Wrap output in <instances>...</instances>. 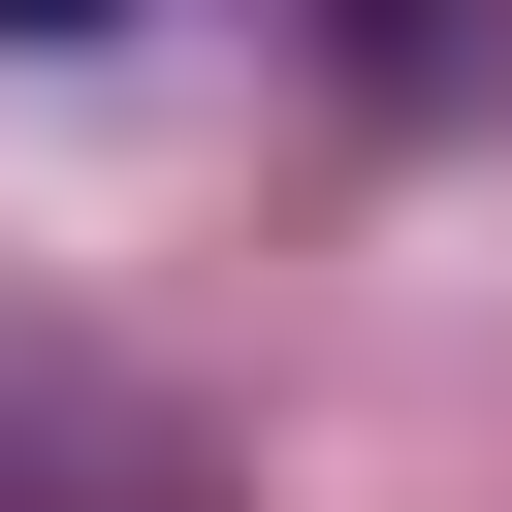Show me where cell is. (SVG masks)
<instances>
[{"instance_id":"obj_1","label":"cell","mask_w":512,"mask_h":512,"mask_svg":"<svg viewBox=\"0 0 512 512\" xmlns=\"http://www.w3.org/2000/svg\"><path fill=\"white\" fill-rule=\"evenodd\" d=\"M0 32H96V0H0Z\"/></svg>"}]
</instances>
